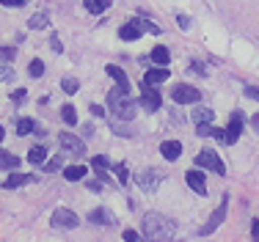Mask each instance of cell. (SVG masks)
Masks as SVG:
<instances>
[{
    "mask_svg": "<svg viewBox=\"0 0 259 242\" xmlns=\"http://www.w3.org/2000/svg\"><path fill=\"white\" fill-rule=\"evenodd\" d=\"M89 190H94V193H97V190H102V179H97V182H89Z\"/></svg>",
    "mask_w": 259,
    "mask_h": 242,
    "instance_id": "cell-41",
    "label": "cell"
},
{
    "mask_svg": "<svg viewBox=\"0 0 259 242\" xmlns=\"http://www.w3.org/2000/svg\"><path fill=\"white\" fill-rule=\"evenodd\" d=\"M168 69L165 66H157V69H146V74H144V83H149V85H157V83H165L168 80Z\"/></svg>",
    "mask_w": 259,
    "mask_h": 242,
    "instance_id": "cell-13",
    "label": "cell"
},
{
    "mask_svg": "<svg viewBox=\"0 0 259 242\" xmlns=\"http://www.w3.org/2000/svg\"><path fill=\"white\" fill-rule=\"evenodd\" d=\"M212 110L209 108H196V113H193V119H196V124H209L212 121Z\"/></svg>",
    "mask_w": 259,
    "mask_h": 242,
    "instance_id": "cell-25",
    "label": "cell"
},
{
    "mask_svg": "<svg viewBox=\"0 0 259 242\" xmlns=\"http://www.w3.org/2000/svg\"><path fill=\"white\" fill-rule=\"evenodd\" d=\"M61 149L64 152H69V154H85V143L77 138V135H72V132H61Z\"/></svg>",
    "mask_w": 259,
    "mask_h": 242,
    "instance_id": "cell-9",
    "label": "cell"
},
{
    "mask_svg": "<svg viewBox=\"0 0 259 242\" xmlns=\"http://www.w3.org/2000/svg\"><path fill=\"white\" fill-rule=\"evenodd\" d=\"M245 96L256 99V102H259V85H245Z\"/></svg>",
    "mask_w": 259,
    "mask_h": 242,
    "instance_id": "cell-32",
    "label": "cell"
},
{
    "mask_svg": "<svg viewBox=\"0 0 259 242\" xmlns=\"http://www.w3.org/2000/svg\"><path fill=\"white\" fill-rule=\"evenodd\" d=\"M160 182H163V173H160L157 168H144L135 176V184H138L144 193H155V190L160 187Z\"/></svg>",
    "mask_w": 259,
    "mask_h": 242,
    "instance_id": "cell-4",
    "label": "cell"
},
{
    "mask_svg": "<svg viewBox=\"0 0 259 242\" xmlns=\"http://www.w3.org/2000/svg\"><path fill=\"white\" fill-rule=\"evenodd\" d=\"M196 165H199V168H207V171H215L218 176H224V173H226L221 157L212 152V149H201V152L196 154Z\"/></svg>",
    "mask_w": 259,
    "mask_h": 242,
    "instance_id": "cell-3",
    "label": "cell"
},
{
    "mask_svg": "<svg viewBox=\"0 0 259 242\" xmlns=\"http://www.w3.org/2000/svg\"><path fill=\"white\" fill-rule=\"evenodd\" d=\"M133 22L138 25L141 30H149V33H160V28H157V25H152L149 20H133Z\"/></svg>",
    "mask_w": 259,
    "mask_h": 242,
    "instance_id": "cell-30",
    "label": "cell"
},
{
    "mask_svg": "<svg viewBox=\"0 0 259 242\" xmlns=\"http://www.w3.org/2000/svg\"><path fill=\"white\" fill-rule=\"evenodd\" d=\"M17 165H20V157H14V154H9V152H0V168H6V171H14Z\"/></svg>",
    "mask_w": 259,
    "mask_h": 242,
    "instance_id": "cell-21",
    "label": "cell"
},
{
    "mask_svg": "<svg viewBox=\"0 0 259 242\" xmlns=\"http://www.w3.org/2000/svg\"><path fill=\"white\" fill-rule=\"evenodd\" d=\"M91 116H97V119H102V116H105V110L100 108V105H91Z\"/></svg>",
    "mask_w": 259,
    "mask_h": 242,
    "instance_id": "cell-39",
    "label": "cell"
},
{
    "mask_svg": "<svg viewBox=\"0 0 259 242\" xmlns=\"http://www.w3.org/2000/svg\"><path fill=\"white\" fill-rule=\"evenodd\" d=\"M28 74H30V77H41V74H45V61L33 58V61H30V66H28Z\"/></svg>",
    "mask_w": 259,
    "mask_h": 242,
    "instance_id": "cell-27",
    "label": "cell"
},
{
    "mask_svg": "<svg viewBox=\"0 0 259 242\" xmlns=\"http://www.w3.org/2000/svg\"><path fill=\"white\" fill-rule=\"evenodd\" d=\"M33 182V176H25V173H14V176H9L3 182L6 190H14V187H22V184H30Z\"/></svg>",
    "mask_w": 259,
    "mask_h": 242,
    "instance_id": "cell-17",
    "label": "cell"
},
{
    "mask_svg": "<svg viewBox=\"0 0 259 242\" xmlns=\"http://www.w3.org/2000/svg\"><path fill=\"white\" fill-rule=\"evenodd\" d=\"M185 179H188V184H190L193 193L207 196V179H204V173H201V171H188V173H185Z\"/></svg>",
    "mask_w": 259,
    "mask_h": 242,
    "instance_id": "cell-10",
    "label": "cell"
},
{
    "mask_svg": "<svg viewBox=\"0 0 259 242\" xmlns=\"http://www.w3.org/2000/svg\"><path fill=\"white\" fill-rule=\"evenodd\" d=\"M45 168H47V171H58V168H61V157H55V160H50V163H45Z\"/></svg>",
    "mask_w": 259,
    "mask_h": 242,
    "instance_id": "cell-36",
    "label": "cell"
},
{
    "mask_svg": "<svg viewBox=\"0 0 259 242\" xmlns=\"http://www.w3.org/2000/svg\"><path fill=\"white\" fill-rule=\"evenodd\" d=\"M141 228H144L146 239H152V242H171L177 237V223L160 212H146Z\"/></svg>",
    "mask_w": 259,
    "mask_h": 242,
    "instance_id": "cell-1",
    "label": "cell"
},
{
    "mask_svg": "<svg viewBox=\"0 0 259 242\" xmlns=\"http://www.w3.org/2000/svg\"><path fill=\"white\" fill-rule=\"evenodd\" d=\"M256 242H259V237H256Z\"/></svg>",
    "mask_w": 259,
    "mask_h": 242,
    "instance_id": "cell-46",
    "label": "cell"
},
{
    "mask_svg": "<svg viewBox=\"0 0 259 242\" xmlns=\"http://www.w3.org/2000/svg\"><path fill=\"white\" fill-rule=\"evenodd\" d=\"M113 171H116V176H119V184H124L127 179H130V176H127V165H124V163L113 165Z\"/></svg>",
    "mask_w": 259,
    "mask_h": 242,
    "instance_id": "cell-31",
    "label": "cell"
},
{
    "mask_svg": "<svg viewBox=\"0 0 259 242\" xmlns=\"http://www.w3.org/2000/svg\"><path fill=\"white\" fill-rule=\"evenodd\" d=\"M77 223L80 220H77V215L72 212V209L61 207V209H55V212H53V226H58V228H75Z\"/></svg>",
    "mask_w": 259,
    "mask_h": 242,
    "instance_id": "cell-8",
    "label": "cell"
},
{
    "mask_svg": "<svg viewBox=\"0 0 259 242\" xmlns=\"http://www.w3.org/2000/svg\"><path fill=\"white\" fill-rule=\"evenodd\" d=\"M47 22H50V17H47L45 14V11H39V14H33V17H30V28H33V30H41V28H47Z\"/></svg>",
    "mask_w": 259,
    "mask_h": 242,
    "instance_id": "cell-24",
    "label": "cell"
},
{
    "mask_svg": "<svg viewBox=\"0 0 259 242\" xmlns=\"http://www.w3.org/2000/svg\"><path fill=\"white\" fill-rule=\"evenodd\" d=\"M0 53H3V47H0Z\"/></svg>",
    "mask_w": 259,
    "mask_h": 242,
    "instance_id": "cell-45",
    "label": "cell"
},
{
    "mask_svg": "<svg viewBox=\"0 0 259 242\" xmlns=\"http://www.w3.org/2000/svg\"><path fill=\"white\" fill-rule=\"evenodd\" d=\"M61 88H64L66 94H77V91H80V83H77L75 77H64V80H61Z\"/></svg>",
    "mask_w": 259,
    "mask_h": 242,
    "instance_id": "cell-28",
    "label": "cell"
},
{
    "mask_svg": "<svg viewBox=\"0 0 259 242\" xmlns=\"http://www.w3.org/2000/svg\"><path fill=\"white\" fill-rule=\"evenodd\" d=\"M160 154H163L168 163H174V160L182 154V143H180V140H163V146H160Z\"/></svg>",
    "mask_w": 259,
    "mask_h": 242,
    "instance_id": "cell-12",
    "label": "cell"
},
{
    "mask_svg": "<svg viewBox=\"0 0 259 242\" xmlns=\"http://www.w3.org/2000/svg\"><path fill=\"white\" fill-rule=\"evenodd\" d=\"M45 157H47V149H45V146H33V149L28 152V160H30L33 165L45 163Z\"/></svg>",
    "mask_w": 259,
    "mask_h": 242,
    "instance_id": "cell-22",
    "label": "cell"
},
{
    "mask_svg": "<svg viewBox=\"0 0 259 242\" xmlns=\"http://www.w3.org/2000/svg\"><path fill=\"white\" fill-rule=\"evenodd\" d=\"M160 105H163V96L157 94V88H152L149 83L141 85V108L155 113V110H160Z\"/></svg>",
    "mask_w": 259,
    "mask_h": 242,
    "instance_id": "cell-5",
    "label": "cell"
},
{
    "mask_svg": "<svg viewBox=\"0 0 259 242\" xmlns=\"http://www.w3.org/2000/svg\"><path fill=\"white\" fill-rule=\"evenodd\" d=\"M14 77V69L11 66H0V80H11Z\"/></svg>",
    "mask_w": 259,
    "mask_h": 242,
    "instance_id": "cell-33",
    "label": "cell"
},
{
    "mask_svg": "<svg viewBox=\"0 0 259 242\" xmlns=\"http://www.w3.org/2000/svg\"><path fill=\"white\" fill-rule=\"evenodd\" d=\"M33 129H36V121L33 119H20V121H17V135H22V138L30 135Z\"/></svg>",
    "mask_w": 259,
    "mask_h": 242,
    "instance_id": "cell-23",
    "label": "cell"
},
{
    "mask_svg": "<svg viewBox=\"0 0 259 242\" xmlns=\"http://www.w3.org/2000/svg\"><path fill=\"white\" fill-rule=\"evenodd\" d=\"M177 22H180V28H182V30H188V28H190V17H185V14L177 17Z\"/></svg>",
    "mask_w": 259,
    "mask_h": 242,
    "instance_id": "cell-37",
    "label": "cell"
},
{
    "mask_svg": "<svg viewBox=\"0 0 259 242\" xmlns=\"http://www.w3.org/2000/svg\"><path fill=\"white\" fill-rule=\"evenodd\" d=\"M3 6H11V9H20V6H25L28 0H0Z\"/></svg>",
    "mask_w": 259,
    "mask_h": 242,
    "instance_id": "cell-35",
    "label": "cell"
},
{
    "mask_svg": "<svg viewBox=\"0 0 259 242\" xmlns=\"http://www.w3.org/2000/svg\"><path fill=\"white\" fill-rule=\"evenodd\" d=\"M85 176V165H72V168L64 171V179L66 182H80Z\"/></svg>",
    "mask_w": 259,
    "mask_h": 242,
    "instance_id": "cell-20",
    "label": "cell"
},
{
    "mask_svg": "<svg viewBox=\"0 0 259 242\" xmlns=\"http://www.w3.org/2000/svg\"><path fill=\"white\" fill-rule=\"evenodd\" d=\"M190 66H193V72H196V74H207V69H204V64H201V61H193Z\"/></svg>",
    "mask_w": 259,
    "mask_h": 242,
    "instance_id": "cell-38",
    "label": "cell"
},
{
    "mask_svg": "<svg viewBox=\"0 0 259 242\" xmlns=\"http://www.w3.org/2000/svg\"><path fill=\"white\" fill-rule=\"evenodd\" d=\"M152 61H155L157 66H168V64H171V53H168V47L157 44L155 50H152Z\"/></svg>",
    "mask_w": 259,
    "mask_h": 242,
    "instance_id": "cell-16",
    "label": "cell"
},
{
    "mask_svg": "<svg viewBox=\"0 0 259 242\" xmlns=\"http://www.w3.org/2000/svg\"><path fill=\"white\" fill-rule=\"evenodd\" d=\"M89 220L94 223V226H113V215H110L108 209H94V212L89 215Z\"/></svg>",
    "mask_w": 259,
    "mask_h": 242,
    "instance_id": "cell-14",
    "label": "cell"
},
{
    "mask_svg": "<svg viewBox=\"0 0 259 242\" xmlns=\"http://www.w3.org/2000/svg\"><path fill=\"white\" fill-rule=\"evenodd\" d=\"M141 33H144V30H141L135 22H127V25H121V28H119V36H121L124 41H135V39H141Z\"/></svg>",
    "mask_w": 259,
    "mask_h": 242,
    "instance_id": "cell-15",
    "label": "cell"
},
{
    "mask_svg": "<svg viewBox=\"0 0 259 242\" xmlns=\"http://www.w3.org/2000/svg\"><path fill=\"white\" fill-rule=\"evenodd\" d=\"M108 74L116 80V83H119V88H130L127 74H124V69H121V66H113V64H110V66H108Z\"/></svg>",
    "mask_w": 259,
    "mask_h": 242,
    "instance_id": "cell-19",
    "label": "cell"
},
{
    "mask_svg": "<svg viewBox=\"0 0 259 242\" xmlns=\"http://www.w3.org/2000/svg\"><path fill=\"white\" fill-rule=\"evenodd\" d=\"M3 135H6V132H3V127H0V140H3Z\"/></svg>",
    "mask_w": 259,
    "mask_h": 242,
    "instance_id": "cell-44",
    "label": "cell"
},
{
    "mask_svg": "<svg viewBox=\"0 0 259 242\" xmlns=\"http://www.w3.org/2000/svg\"><path fill=\"white\" fill-rule=\"evenodd\" d=\"M196 135H201V138H215L218 129H215L212 124H199V127H196Z\"/></svg>",
    "mask_w": 259,
    "mask_h": 242,
    "instance_id": "cell-29",
    "label": "cell"
},
{
    "mask_svg": "<svg viewBox=\"0 0 259 242\" xmlns=\"http://www.w3.org/2000/svg\"><path fill=\"white\" fill-rule=\"evenodd\" d=\"M50 44H53V50H55V53H61V50H64V47H61V41H58V36H55V33H53Z\"/></svg>",
    "mask_w": 259,
    "mask_h": 242,
    "instance_id": "cell-40",
    "label": "cell"
},
{
    "mask_svg": "<svg viewBox=\"0 0 259 242\" xmlns=\"http://www.w3.org/2000/svg\"><path fill=\"white\" fill-rule=\"evenodd\" d=\"M171 96H174L177 105H193V102L201 99L199 88H193V85H177V88L171 91Z\"/></svg>",
    "mask_w": 259,
    "mask_h": 242,
    "instance_id": "cell-6",
    "label": "cell"
},
{
    "mask_svg": "<svg viewBox=\"0 0 259 242\" xmlns=\"http://www.w3.org/2000/svg\"><path fill=\"white\" fill-rule=\"evenodd\" d=\"M251 231H254V237H259V220L254 223V228H251Z\"/></svg>",
    "mask_w": 259,
    "mask_h": 242,
    "instance_id": "cell-43",
    "label": "cell"
},
{
    "mask_svg": "<svg viewBox=\"0 0 259 242\" xmlns=\"http://www.w3.org/2000/svg\"><path fill=\"white\" fill-rule=\"evenodd\" d=\"M226 209H229V196H224V201H221V207L215 209V212H212V218H209V223H207L204 228H201V234H204V237H207V234H212L215 228H218L221 223H224V218H226Z\"/></svg>",
    "mask_w": 259,
    "mask_h": 242,
    "instance_id": "cell-7",
    "label": "cell"
},
{
    "mask_svg": "<svg viewBox=\"0 0 259 242\" xmlns=\"http://www.w3.org/2000/svg\"><path fill=\"white\" fill-rule=\"evenodd\" d=\"M240 132H243V113H234L229 127H226V143H237Z\"/></svg>",
    "mask_w": 259,
    "mask_h": 242,
    "instance_id": "cell-11",
    "label": "cell"
},
{
    "mask_svg": "<svg viewBox=\"0 0 259 242\" xmlns=\"http://www.w3.org/2000/svg\"><path fill=\"white\" fill-rule=\"evenodd\" d=\"M124 242H141L138 231H133V228H127V231H124Z\"/></svg>",
    "mask_w": 259,
    "mask_h": 242,
    "instance_id": "cell-34",
    "label": "cell"
},
{
    "mask_svg": "<svg viewBox=\"0 0 259 242\" xmlns=\"http://www.w3.org/2000/svg\"><path fill=\"white\" fill-rule=\"evenodd\" d=\"M108 105H110V110H113V116L119 121H133L135 113H138V102H133V99L127 96V88H113L110 91Z\"/></svg>",
    "mask_w": 259,
    "mask_h": 242,
    "instance_id": "cell-2",
    "label": "cell"
},
{
    "mask_svg": "<svg viewBox=\"0 0 259 242\" xmlns=\"http://www.w3.org/2000/svg\"><path fill=\"white\" fill-rule=\"evenodd\" d=\"M22 99H25V91H22V88L14 91V102H22Z\"/></svg>",
    "mask_w": 259,
    "mask_h": 242,
    "instance_id": "cell-42",
    "label": "cell"
},
{
    "mask_svg": "<svg viewBox=\"0 0 259 242\" xmlns=\"http://www.w3.org/2000/svg\"><path fill=\"white\" fill-rule=\"evenodd\" d=\"M110 3H113V0H83L85 11H91V14H102V11H108Z\"/></svg>",
    "mask_w": 259,
    "mask_h": 242,
    "instance_id": "cell-18",
    "label": "cell"
},
{
    "mask_svg": "<svg viewBox=\"0 0 259 242\" xmlns=\"http://www.w3.org/2000/svg\"><path fill=\"white\" fill-rule=\"evenodd\" d=\"M61 119L66 124H77V110L72 108V105H64V108H61Z\"/></svg>",
    "mask_w": 259,
    "mask_h": 242,
    "instance_id": "cell-26",
    "label": "cell"
}]
</instances>
